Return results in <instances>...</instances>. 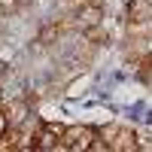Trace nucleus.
Here are the masks:
<instances>
[{
    "instance_id": "f257e3e1",
    "label": "nucleus",
    "mask_w": 152,
    "mask_h": 152,
    "mask_svg": "<svg viewBox=\"0 0 152 152\" xmlns=\"http://www.w3.org/2000/svg\"><path fill=\"white\" fill-rule=\"evenodd\" d=\"M34 146H37V152H61L64 149V128L55 122L40 125V131L34 134Z\"/></svg>"
},
{
    "instance_id": "f03ea898",
    "label": "nucleus",
    "mask_w": 152,
    "mask_h": 152,
    "mask_svg": "<svg viewBox=\"0 0 152 152\" xmlns=\"http://www.w3.org/2000/svg\"><path fill=\"white\" fill-rule=\"evenodd\" d=\"M94 137L97 131L88 125H70V128H64V152H88Z\"/></svg>"
},
{
    "instance_id": "7ed1b4c3",
    "label": "nucleus",
    "mask_w": 152,
    "mask_h": 152,
    "mask_svg": "<svg viewBox=\"0 0 152 152\" xmlns=\"http://www.w3.org/2000/svg\"><path fill=\"white\" fill-rule=\"evenodd\" d=\"M100 137H107L110 140V149L113 152H134V149H140V140H137V134L131 128H104L100 131Z\"/></svg>"
},
{
    "instance_id": "20e7f679",
    "label": "nucleus",
    "mask_w": 152,
    "mask_h": 152,
    "mask_svg": "<svg viewBox=\"0 0 152 152\" xmlns=\"http://www.w3.org/2000/svg\"><path fill=\"white\" fill-rule=\"evenodd\" d=\"M100 18H104V9H100V3H85L76 9V28H94V24H100Z\"/></svg>"
},
{
    "instance_id": "39448f33",
    "label": "nucleus",
    "mask_w": 152,
    "mask_h": 152,
    "mask_svg": "<svg viewBox=\"0 0 152 152\" xmlns=\"http://www.w3.org/2000/svg\"><path fill=\"white\" fill-rule=\"evenodd\" d=\"M128 21L131 24H149L152 21V0H131L128 3Z\"/></svg>"
},
{
    "instance_id": "423d86ee",
    "label": "nucleus",
    "mask_w": 152,
    "mask_h": 152,
    "mask_svg": "<svg viewBox=\"0 0 152 152\" xmlns=\"http://www.w3.org/2000/svg\"><path fill=\"white\" fill-rule=\"evenodd\" d=\"M61 34H64V24H61V21H52V24H46V28L37 34V43L49 49V46H55V43H58V37H61Z\"/></svg>"
},
{
    "instance_id": "0eeeda50",
    "label": "nucleus",
    "mask_w": 152,
    "mask_h": 152,
    "mask_svg": "<svg viewBox=\"0 0 152 152\" xmlns=\"http://www.w3.org/2000/svg\"><path fill=\"white\" fill-rule=\"evenodd\" d=\"M6 116H9V128H21L24 119H28V104L24 100H12L6 107Z\"/></svg>"
},
{
    "instance_id": "6e6552de",
    "label": "nucleus",
    "mask_w": 152,
    "mask_h": 152,
    "mask_svg": "<svg viewBox=\"0 0 152 152\" xmlns=\"http://www.w3.org/2000/svg\"><path fill=\"white\" fill-rule=\"evenodd\" d=\"M82 34H85V43H94V46H100V43H107V31L100 28V24H94V28H85Z\"/></svg>"
},
{
    "instance_id": "1a4fd4ad",
    "label": "nucleus",
    "mask_w": 152,
    "mask_h": 152,
    "mask_svg": "<svg viewBox=\"0 0 152 152\" xmlns=\"http://www.w3.org/2000/svg\"><path fill=\"white\" fill-rule=\"evenodd\" d=\"M88 152H113V149H110V140H107V137H94V143H91Z\"/></svg>"
},
{
    "instance_id": "9d476101",
    "label": "nucleus",
    "mask_w": 152,
    "mask_h": 152,
    "mask_svg": "<svg viewBox=\"0 0 152 152\" xmlns=\"http://www.w3.org/2000/svg\"><path fill=\"white\" fill-rule=\"evenodd\" d=\"M18 9V0H0V15H12V12H15Z\"/></svg>"
},
{
    "instance_id": "9b49d317",
    "label": "nucleus",
    "mask_w": 152,
    "mask_h": 152,
    "mask_svg": "<svg viewBox=\"0 0 152 152\" xmlns=\"http://www.w3.org/2000/svg\"><path fill=\"white\" fill-rule=\"evenodd\" d=\"M9 131V116H6V110H0V134H6Z\"/></svg>"
},
{
    "instance_id": "f8f14e48",
    "label": "nucleus",
    "mask_w": 152,
    "mask_h": 152,
    "mask_svg": "<svg viewBox=\"0 0 152 152\" xmlns=\"http://www.w3.org/2000/svg\"><path fill=\"white\" fill-rule=\"evenodd\" d=\"M67 3H70V6H73V12H76L79 6H85V3H91V0H67Z\"/></svg>"
},
{
    "instance_id": "ddd939ff",
    "label": "nucleus",
    "mask_w": 152,
    "mask_h": 152,
    "mask_svg": "<svg viewBox=\"0 0 152 152\" xmlns=\"http://www.w3.org/2000/svg\"><path fill=\"white\" fill-rule=\"evenodd\" d=\"M0 76H3V61H0Z\"/></svg>"
},
{
    "instance_id": "4468645a",
    "label": "nucleus",
    "mask_w": 152,
    "mask_h": 152,
    "mask_svg": "<svg viewBox=\"0 0 152 152\" xmlns=\"http://www.w3.org/2000/svg\"><path fill=\"white\" fill-rule=\"evenodd\" d=\"M128 3H131V0H125V6H128Z\"/></svg>"
}]
</instances>
